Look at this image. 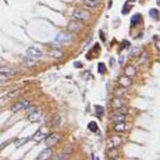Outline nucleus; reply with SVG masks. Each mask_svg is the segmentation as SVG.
Listing matches in <instances>:
<instances>
[{"label":"nucleus","mask_w":160,"mask_h":160,"mask_svg":"<svg viewBox=\"0 0 160 160\" xmlns=\"http://www.w3.org/2000/svg\"><path fill=\"white\" fill-rule=\"evenodd\" d=\"M72 17L76 21H85L89 18V13L83 9H76L72 13Z\"/></svg>","instance_id":"nucleus-1"},{"label":"nucleus","mask_w":160,"mask_h":160,"mask_svg":"<svg viewBox=\"0 0 160 160\" xmlns=\"http://www.w3.org/2000/svg\"><path fill=\"white\" fill-rule=\"evenodd\" d=\"M26 55L28 58H32L35 60V59H40L42 57V51L37 47H28L26 49Z\"/></svg>","instance_id":"nucleus-2"},{"label":"nucleus","mask_w":160,"mask_h":160,"mask_svg":"<svg viewBox=\"0 0 160 160\" xmlns=\"http://www.w3.org/2000/svg\"><path fill=\"white\" fill-rule=\"evenodd\" d=\"M71 35L69 33H60L56 36V39L55 41L58 43H66V42H69L71 41Z\"/></svg>","instance_id":"nucleus-3"},{"label":"nucleus","mask_w":160,"mask_h":160,"mask_svg":"<svg viewBox=\"0 0 160 160\" xmlns=\"http://www.w3.org/2000/svg\"><path fill=\"white\" fill-rule=\"evenodd\" d=\"M28 105H29V103H28L27 100H22V102H18V103H16L15 105H13L12 111H13L14 113L19 112V111L23 110L24 108H26Z\"/></svg>","instance_id":"nucleus-4"},{"label":"nucleus","mask_w":160,"mask_h":160,"mask_svg":"<svg viewBox=\"0 0 160 160\" xmlns=\"http://www.w3.org/2000/svg\"><path fill=\"white\" fill-rule=\"evenodd\" d=\"M51 155H53V150L49 146V148H46L41 152L40 155L38 156V160H47L50 158Z\"/></svg>","instance_id":"nucleus-5"},{"label":"nucleus","mask_w":160,"mask_h":160,"mask_svg":"<svg viewBox=\"0 0 160 160\" xmlns=\"http://www.w3.org/2000/svg\"><path fill=\"white\" fill-rule=\"evenodd\" d=\"M81 28H82V25L77 21H70L68 23V25H67V29L71 33L79 32V30H81Z\"/></svg>","instance_id":"nucleus-6"},{"label":"nucleus","mask_w":160,"mask_h":160,"mask_svg":"<svg viewBox=\"0 0 160 160\" xmlns=\"http://www.w3.org/2000/svg\"><path fill=\"white\" fill-rule=\"evenodd\" d=\"M119 84H120V86H122L123 88L127 89L131 86V85H132V80H131V77H129L127 76H120L119 77Z\"/></svg>","instance_id":"nucleus-7"},{"label":"nucleus","mask_w":160,"mask_h":160,"mask_svg":"<svg viewBox=\"0 0 160 160\" xmlns=\"http://www.w3.org/2000/svg\"><path fill=\"white\" fill-rule=\"evenodd\" d=\"M58 141H59L58 134H51V135L46 137V139H45V143L47 144L48 146H53Z\"/></svg>","instance_id":"nucleus-8"},{"label":"nucleus","mask_w":160,"mask_h":160,"mask_svg":"<svg viewBox=\"0 0 160 160\" xmlns=\"http://www.w3.org/2000/svg\"><path fill=\"white\" fill-rule=\"evenodd\" d=\"M46 135H47V130H46L45 128H41L40 130H38V132L35 134L33 139H35V140L40 141L41 139L46 138Z\"/></svg>","instance_id":"nucleus-9"},{"label":"nucleus","mask_w":160,"mask_h":160,"mask_svg":"<svg viewBox=\"0 0 160 160\" xmlns=\"http://www.w3.org/2000/svg\"><path fill=\"white\" fill-rule=\"evenodd\" d=\"M47 55L50 57V58H53V59H60L62 57L64 56L63 51L59 50V49H50L48 50Z\"/></svg>","instance_id":"nucleus-10"},{"label":"nucleus","mask_w":160,"mask_h":160,"mask_svg":"<svg viewBox=\"0 0 160 160\" xmlns=\"http://www.w3.org/2000/svg\"><path fill=\"white\" fill-rule=\"evenodd\" d=\"M112 108L115 110L119 109V108L123 107V100H120V97H115V99L112 100Z\"/></svg>","instance_id":"nucleus-11"},{"label":"nucleus","mask_w":160,"mask_h":160,"mask_svg":"<svg viewBox=\"0 0 160 160\" xmlns=\"http://www.w3.org/2000/svg\"><path fill=\"white\" fill-rule=\"evenodd\" d=\"M113 122H115L116 123H125L126 120V115L125 114H122V113H117L116 112L112 117Z\"/></svg>","instance_id":"nucleus-12"},{"label":"nucleus","mask_w":160,"mask_h":160,"mask_svg":"<svg viewBox=\"0 0 160 160\" xmlns=\"http://www.w3.org/2000/svg\"><path fill=\"white\" fill-rule=\"evenodd\" d=\"M135 73H136V69H135V67H134V66L129 65V66L126 67V69H125V76L131 77V76H135Z\"/></svg>","instance_id":"nucleus-13"},{"label":"nucleus","mask_w":160,"mask_h":160,"mask_svg":"<svg viewBox=\"0 0 160 160\" xmlns=\"http://www.w3.org/2000/svg\"><path fill=\"white\" fill-rule=\"evenodd\" d=\"M41 116H42V114H41L40 112H37V111H36V112L32 113V114H28V119H29L32 123H35L40 119Z\"/></svg>","instance_id":"nucleus-14"},{"label":"nucleus","mask_w":160,"mask_h":160,"mask_svg":"<svg viewBox=\"0 0 160 160\" xmlns=\"http://www.w3.org/2000/svg\"><path fill=\"white\" fill-rule=\"evenodd\" d=\"M0 72L1 73H6L7 76H12L13 74H15V71L13 70L12 68H10V67H6V66H3V67H0Z\"/></svg>","instance_id":"nucleus-15"},{"label":"nucleus","mask_w":160,"mask_h":160,"mask_svg":"<svg viewBox=\"0 0 160 160\" xmlns=\"http://www.w3.org/2000/svg\"><path fill=\"white\" fill-rule=\"evenodd\" d=\"M23 65L26 66V67H32V66H35L36 65V62L32 58H24L23 59Z\"/></svg>","instance_id":"nucleus-16"},{"label":"nucleus","mask_w":160,"mask_h":160,"mask_svg":"<svg viewBox=\"0 0 160 160\" xmlns=\"http://www.w3.org/2000/svg\"><path fill=\"white\" fill-rule=\"evenodd\" d=\"M84 4L89 9H94L97 6L96 0H84Z\"/></svg>","instance_id":"nucleus-17"},{"label":"nucleus","mask_w":160,"mask_h":160,"mask_svg":"<svg viewBox=\"0 0 160 160\" xmlns=\"http://www.w3.org/2000/svg\"><path fill=\"white\" fill-rule=\"evenodd\" d=\"M150 17L154 20H158L159 19V11L157 9H152L150 10Z\"/></svg>","instance_id":"nucleus-18"},{"label":"nucleus","mask_w":160,"mask_h":160,"mask_svg":"<svg viewBox=\"0 0 160 160\" xmlns=\"http://www.w3.org/2000/svg\"><path fill=\"white\" fill-rule=\"evenodd\" d=\"M28 140H29V138H28V137H24V138L17 139V140L15 141V146H16L17 148H19V146H23V144L26 143Z\"/></svg>","instance_id":"nucleus-19"},{"label":"nucleus","mask_w":160,"mask_h":160,"mask_svg":"<svg viewBox=\"0 0 160 160\" xmlns=\"http://www.w3.org/2000/svg\"><path fill=\"white\" fill-rule=\"evenodd\" d=\"M125 123H117L114 125V130L117 131V132H123V131H125Z\"/></svg>","instance_id":"nucleus-20"},{"label":"nucleus","mask_w":160,"mask_h":160,"mask_svg":"<svg viewBox=\"0 0 160 160\" xmlns=\"http://www.w3.org/2000/svg\"><path fill=\"white\" fill-rule=\"evenodd\" d=\"M88 129L91 131V132L95 133V132H97V130H99V127H97V123L95 122H90L88 123Z\"/></svg>","instance_id":"nucleus-21"},{"label":"nucleus","mask_w":160,"mask_h":160,"mask_svg":"<svg viewBox=\"0 0 160 160\" xmlns=\"http://www.w3.org/2000/svg\"><path fill=\"white\" fill-rule=\"evenodd\" d=\"M95 113H96V114L99 116L103 115L105 113L104 107H102V106H100V105H96V106H95Z\"/></svg>","instance_id":"nucleus-22"},{"label":"nucleus","mask_w":160,"mask_h":160,"mask_svg":"<svg viewBox=\"0 0 160 160\" xmlns=\"http://www.w3.org/2000/svg\"><path fill=\"white\" fill-rule=\"evenodd\" d=\"M10 76H7V74H6V73H1V72H0V83H2V82H6L7 80L10 79Z\"/></svg>","instance_id":"nucleus-23"},{"label":"nucleus","mask_w":160,"mask_h":160,"mask_svg":"<svg viewBox=\"0 0 160 160\" xmlns=\"http://www.w3.org/2000/svg\"><path fill=\"white\" fill-rule=\"evenodd\" d=\"M141 51H142V49L141 48H136L134 47L132 51H131V55L132 56H139V53H141Z\"/></svg>","instance_id":"nucleus-24"},{"label":"nucleus","mask_w":160,"mask_h":160,"mask_svg":"<svg viewBox=\"0 0 160 160\" xmlns=\"http://www.w3.org/2000/svg\"><path fill=\"white\" fill-rule=\"evenodd\" d=\"M99 72H100V73H102V74L106 72V66L103 63L99 64Z\"/></svg>","instance_id":"nucleus-25"},{"label":"nucleus","mask_w":160,"mask_h":160,"mask_svg":"<svg viewBox=\"0 0 160 160\" xmlns=\"http://www.w3.org/2000/svg\"><path fill=\"white\" fill-rule=\"evenodd\" d=\"M132 9V6H129V4H125V6H123V15H126V14H128L129 11Z\"/></svg>","instance_id":"nucleus-26"},{"label":"nucleus","mask_w":160,"mask_h":160,"mask_svg":"<svg viewBox=\"0 0 160 160\" xmlns=\"http://www.w3.org/2000/svg\"><path fill=\"white\" fill-rule=\"evenodd\" d=\"M26 108H27V114H32V113L37 111V108L36 107H29V105H28Z\"/></svg>","instance_id":"nucleus-27"},{"label":"nucleus","mask_w":160,"mask_h":160,"mask_svg":"<svg viewBox=\"0 0 160 160\" xmlns=\"http://www.w3.org/2000/svg\"><path fill=\"white\" fill-rule=\"evenodd\" d=\"M139 18H140V16H139V15H134V16L132 17V19H131V21H132V25L136 24V23L138 22Z\"/></svg>","instance_id":"nucleus-28"},{"label":"nucleus","mask_w":160,"mask_h":160,"mask_svg":"<svg viewBox=\"0 0 160 160\" xmlns=\"http://www.w3.org/2000/svg\"><path fill=\"white\" fill-rule=\"evenodd\" d=\"M111 141H113V142H114V143H113V146H117V144L118 143H120V138L119 137H113L112 139H111Z\"/></svg>","instance_id":"nucleus-29"},{"label":"nucleus","mask_w":160,"mask_h":160,"mask_svg":"<svg viewBox=\"0 0 160 160\" xmlns=\"http://www.w3.org/2000/svg\"><path fill=\"white\" fill-rule=\"evenodd\" d=\"M73 65H74V67H76V68H77V67H79V68H81V67L83 66V65L81 64V62H76V63H74Z\"/></svg>","instance_id":"nucleus-30"},{"label":"nucleus","mask_w":160,"mask_h":160,"mask_svg":"<svg viewBox=\"0 0 160 160\" xmlns=\"http://www.w3.org/2000/svg\"><path fill=\"white\" fill-rule=\"evenodd\" d=\"M156 38V48H157V50H159L160 49V46H159V39L158 37H155Z\"/></svg>","instance_id":"nucleus-31"},{"label":"nucleus","mask_w":160,"mask_h":160,"mask_svg":"<svg viewBox=\"0 0 160 160\" xmlns=\"http://www.w3.org/2000/svg\"><path fill=\"white\" fill-rule=\"evenodd\" d=\"M129 1H130V2H135L136 0H129Z\"/></svg>","instance_id":"nucleus-32"},{"label":"nucleus","mask_w":160,"mask_h":160,"mask_svg":"<svg viewBox=\"0 0 160 160\" xmlns=\"http://www.w3.org/2000/svg\"><path fill=\"white\" fill-rule=\"evenodd\" d=\"M113 160H115V159H113Z\"/></svg>","instance_id":"nucleus-33"}]
</instances>
